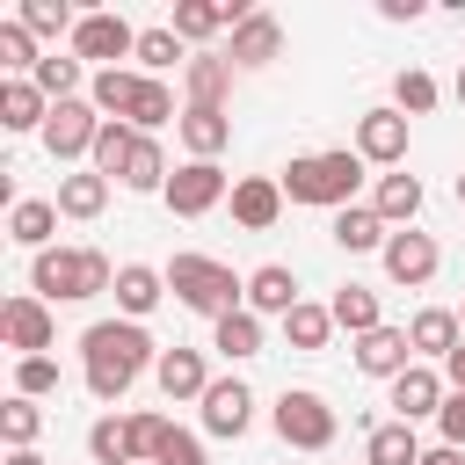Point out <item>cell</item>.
Wrapping results in <instances>:
<instances>
[{"instance_id": "obj_1", "label": "cell", "mask_w": 465, "mask_h": 465, "mask_svg": "<svg viewBox=\"0 0 465 465\" xmlns=\"http://www.w3.org/2000/svg\"><path fill=\"white\" fill-rule=\"evenodd\" d=\"M80 363H87L80 378H87L94 400H124L138 385V371L160 363V341L145 334V320H94L80 334Z\"/></svg>"}, {"instance_id": "obj_2", "label": "cell", "mask_w": 465, "mask_h": 465, "mask_svg": "<svg viewBox=\"0 0 465 465\" xmlns=\"http://www.w3.org/2000/svg\"><path fill=\"white\" fill-rule=\"evenodd\" d=\"M87 102L109 116V124H131V131H160V124H182V109H174V87L167 80H153V73H138V65H116V73H94L87 80Z\"/></svg>"}, {"instance_id": "obj_3", "label": "cell", "mask_w": 465, "mask_h": 465, "mask_svg": "<svg viewBox=\"0 0 465 465\" xmlns=\"http://www.w3.org/2000/svg\"><path fill=\"white\" fill-rule=\"evenodd\" d=\"M29 291L44 305H87V298L116 291V269L102 247H44V254H29Z\"/></svg>"}, {"instance_id": "obj_4", "label": "cell", "mask_w": 465, "mask_h": 465, "mask_svg": "<svg viewBox=\"0 0 465 465\" xmlns=\"http://www.w3.org/2000/svg\"><path fill=\"white\" fill-rule=\"evenodd\" d=\"M283 196L291 203H312V211H349L356 203V182H363V153H298L283 174Z\"/></svg>"}, {"instance_id": "obj_5", "label": "cell", "mask_w": 465, "mask_h": 465, "mask_svg": "<svg viewBox=\"0 0 465 465\" xmlns=\"http://www.w3.org/2000/svg\"><path fill=\"white\" fill-rule=\"evenodd\" d=\"M167 291H174L189 312H203V320H225V312L247 305V276H232V269L211 262V254H174V262H167Z\"/></svg>"}, {"instance_id": "obj_6", "label": "cell", "mask_w": 465, "mask_h": 465, "mask_svg": "<svg viewBox=\"0 0 465 465\" xmlns=\"http://www.w3.org/2000/svg\"><path fill=\"white\" fill-rule=\"evenodd\" d=\"M269 421H276V436H283L291 450H327V443H334V429H341V421H334V407H327L320 392H305V385H283Z\"/></svg>"}, {"instance_id": "obj_7", "label": "cell", "mask_w": 465, "mask_h": 465, "mask_svg": "<svg viewBox=\"0 0 465 465\" xmlns=\"http://www.w3.org/2000/svg\"><path fill=\"white\" fill-rule=\"evenodd\" d=\"M73 58L94 65V73H116V58H138V29H131L124 15H109V7H94V15H80V29H73Z\"/></svg>"}, {"instance_id": "obj_8", "label": "cell", "mask_w": 465, "mask_h": 465, "mask_svg": "<svg viewBox=\"0 0 465 465\" xmlns=\"http://www.w3.org/2000/svg\"><path fill=\"white\" fill-rule=\"evenodd\" d=\"M102 109L80 94V102H51V124H44V153L51 160H94V138H102Z\"/></svg>"}, {"instance_id": "obj_9", "label": "cell", "mask_w": 465, "mask_h": 465, "mask_svg": "<svg viewBox=\"0 0 465 465\" xmlns=\"http://www.w3.org/2000/svg\"><path fill=\"white\" fill-rule=\"evenodd\" d=\"M225 196H232V182H225L218 160H189V167H174V182H167V211H174V218H203V211H218Z\"/></svg>"}, {"instance_id": "obj_10", "label": "cell", "mask_w": 465, "mask_h": 465, "mask_svg": "<svg viewBox=\"0 0 465 465\" xmlns=\"http://www.w3.org/2000/svg\"><path fill=\"white\" fill-rule=\"evenodd\" d=\"M0 334H7L15 363H22V356H44V349L58 341V320H51V305H44L36 291H22V298H7V305H0Z\"/></svg>"}, {"instance_id": "obj_11", "label": "cell", "mask_w": 465, "mask_h": 465, "mask_svg": "<svg viewBox=\"0 0 465 465\" xmlns=\"http://www.w3.org/2000/svg\"><path fill=\"white\" fill-rule=\"evenodd\" d=\"M378 262H385V276H392L400 291H421V283L436 276V262H443V254H436V240H429V232H414V225H407V232H392V240H385V254H378Z\"/></svg>"}, {"instance_id": "obj_12", "label": "cell", "mask_w": 465, "mask_h": 465, "mask_svg": "<svg viewBox=\"0 0 465 465\" xmlns=\"http://www.w3.org/2000/svg\"><path fill=\"white\" fill-rule=\"evenodd\" d=\"M356 153L371 167H400L407 160V116L400 109H363L356 116Z\"/></svg>"}, {"instance_id": "obj_13", "label": "cell", "mask_w": 465, "mask_h": 465, "mask_svg": "<svg viewBox=\"0 0 465 465\" xmlns=\"http://www.w3.org/2000/svg\"><path fill=\"white\" fill-rule=\"evenodd\" d=\"M443 400H450V385H443V371H429V363H407V371L392 378V421L443 414Z\"/></svg>"}, {"instance_id": "obj_14", "label": "cell", "mask_w": 465, "mask_h": 465, "mask_svg": "<svg viewBox=\"0 0 465 465\" xmlns=\"http://www.w3.org/2000/svg\"><path fill=\"white\" fill-rule=\"evenodd\" d=\"M196 407H203V429L211 436H247V421H254V392L240 378H211V392Z\"/></svg>"}, {"instance_id": "obj_15", "label": "cell", "mask_w": 465, "mask_h": 465, "mask_svg": "<svg viewBox=\"0 0 465 465\" xmlns=\"http://www.w3.org/2000/svg\"><path fill=\"white\" fill-rule=\"evenodd\" d=\"M182 94H189V109H225V94H232V58L196 51V58L182 65Z\"/></svg>"}, {"instance_id": "obj_16", "label": "cell", "mask_w": 465, "mask_h": 465, "mask_svg": "<svg viewBox=\"0 0 465 465\" xmlns=\"http://www.w3.org/2000/svg\"><path fill=\"white\" fill-rule=\"evenodd\" d=\"M232 218H240L247 232H269V225L283 218V182H269V174H240V182H232Z\"/></svg>"}, {"instance_id": "obj_17", "label": "cell", "mask_w": 465, "mask_h": 465, "mask_svg": "<svg viewBox=\"0 0 465 465\" xmlns=\"http://www.w3.org/2000/svg\"><path fill=\"white\" fill-rule=\"evenodd\" d=\"M254 7H240V0H182L174 7V36L182 44H203V36H218V29H232V22H247Z\"/></svg>"}, {"instance_id": "obj_18", "label": "cell", "mask_w": 465, "mask_h": 465, "mask_svg": "<svg viewBox=\"0 0 465 465\" xmlns=\"http://www.w3.org/2000/svg\"><path fill=\"white\" fill-rule=\"evenodd\" d=\"M232 65H269V58H283V22L276 15H247V22H232V51H225Z\"/></svg>"}, {"instance_id": "obj_19", "label": "cell", "mask_w": 465, "mask_h": 465, "mask_svg": "<svg viewBox=\"0 0 465 465\" xmlns=\"http://www.w3.org/2000/svg\"><path fill=\"white\" fill-rule=\"evenodd\" d=\"M51 124V94L36 80H0V131H36L44 138Z\"/></svg>"}, {"instance_id": "obj_20", "label": "cell", "mask_w": 465, "mask_h": 465, "mask_svg": "<svg viewBox=\"0 0 465 465\" xmlns=\"http://www.w3.org/2000/svg\"><path fill=\"white\" fill-rule=\"evenodd\" d=\"M327 232H334V247H341V254H385V240H392V225H385L371 203L334 211V225H327Z\"/></svg>"}, {"instance_id": "obj_21", "label": "cell", "mask_w": 465, "mask_h": 465, "mask_svg": "<svg viewBox=\"0 0 465 465\" xmlns=\"http://www.w3.org/2000/svg\"><path fill=\"white\" fill-rule=\"evenodd\" d=\"M407 363H414L407 327H378V334H363V341H356V371H363V378H400Z\"/></svg>"}, {"instance_id": "obj_22", "label": "cell", "mask_w": 465, "mask_h": 465, "mask_svg": "<svg viewBox=\"0 0 465 465\" xmlns=\"http://www.w3.org/2000/svg\"><path fill=\"white\" fill-rule=\"evenodd\" d=\"M407 341H414V356H436V363H443V356L465 341V327H458L450 305H421V312L407 320Z\"/></svg>"}, {"instance_id": "obj_23", "label": "cell", "mask_w": 465, "mask_h": 465, "mask_svg": "<svg viewBox=\"0 0 465 465\" xmlns=\"http://www.w3.org/2000/svg\"><path fill=\"white\" fill-rule=\"evenodd\" d=\"M153 378H160V392H167V400H203V392H211V371H203V356H196V349H160Z\"/></svg>"}, {"instance_id": "obj_24", "label": "cell", "mask_w": 465, "mask_h": 465, "mask_svg": "<svg viewBox=\"0 0 465 465\" xmlns=\"http://www.w3.org/2000/svg\"><path fill=\"white\" fill-rule=\"evenodd\" d=\"M182 145H189V160H218L225 145H232V116L225 109H182Z\"/></svg>"}, {"instance_id": "obj_25", "label": "cell", "mask_w": 465, "mask_h": 465, "mask_svg": "<svg viewBox=\"0 0 465 465\" xmlns=\"http://www.w3.org/2000/svg\"><path fill=\"white\" fill-rule=\"evenodd\" d=\"M160 298H167V269H145V262H124V269H116V305H124V320H145Z\"/></svg>"}, {"instance_id": "obj_26", "label": "cell", "mask_w": 465, "mask_h": 465, "mask_svg": "<svg viewBox=\"0 0 465 465\" xmlns=\"http://www.w3.org/2000/svg\"><path fill=\"white\" fill-rule=\"evenodd\" d=\"M291 305H298V276H291L283 262H262V269L247 276V312H254V320H262V312H276V320H283Z\"/></svg>"}, {"instance_id": "obj_27", "label": "cell", "mask_w": 465, "mask_h": 465, "mask_svg": "<svg viewBox=\"0 0 465 465\" xmlns=\"http://www.w3.org/2000/svg\"><path fill=\"white\" fill-rule=\"evenodd\" d=\"M109 211V174L80 167V174H58V218H102Z\"/></svg>"}, {"instance_id": "obj_28", "label": "cell", "mask_w": 465, "mask_h": 465, "mask_svg": "<svg viewBox=\"0 0 465 465\" xmlns=\"http://www.w3.org/2000/svg\"><path fill=\"white\" fill-rule=\"evenodd\" d=\"M371 211H378L392 232H407V225L421 218V182H414V174H378V196H371Z\"/></svg>"}, {"instance_id": "obj_29", "label": "cell", "mask_w": 465, "mask_h": 465, "mask_svg": "<svg viewBox=\"0 0 465 465\" xmlns=\"http://www.w3.org/2000/svg\"><path fill=\"white\" fill-rule=\"evenodd\" d=\"M363 465H421L414 421H378V429L363 436Z\"/></svg>"}, {"instance_id": "obj_30", "label": "cell", "mask_w": 465, "mask_h": 465, "mask_svg": "<svg viewBox=\"0 0 465 465\" xmlns=\"http://www.w3.org/2000/svg\"><path fill=\"white\" fill-rule=\"evenodd\" d=\"M51 225H58V203H44V196H22V203L7 211V240H15V247H29V254H44V247H51Z\"/></svg>"}, {"instance_id": "obj_31", "label": "cell", "mask_w": 465, "mask_h": 465, "mask_svg": "<svg viewBox=\"0 0 465 465\" xmlns=\"http://www.w3.org/2000/svg\"><path fill=\"white\" fill-rule=\"evenodd\" d=\"M211 349L225 356V363H247V356H262V320L240 305V312H225V320H211Z\"/></svg>"}, {"instance_id": "obj_32", "label": "cell", "mask_w": 465, "mask_h": 465, "mask_svg": "<svg viewBox=\"0 0 465 465\" xmlns=\"http://www.w3.org/2000/svg\"><path fill=\"white\" fill-rule=\"evenodd\" d=\"M327 334H334V305H312V298H298L291 312H283V341L291 349H327Z\"/></svg>"}, {"instance_id": "obj_33", "label": "cell", "mask_w": 465, "mask_h": 465, "mask_svg": "<svg viewBox=\"0 0 465 465\" xmlns=\"http://www.w3.org/2000/svg\"><path fill=\"white\" fill-rule=\"evenodd\" d=\"M29 80H36V87H44L51 102H80L94 73H80V58H73V51H65V58H58V51H44V65H36Z\"/></svg>"}, {"instance_id": "obj_34", "label": "cell", "mask_w": 465, "mask_h": 465, "mask_svg": "<svg viewBox=\"0 0 465 465\" xmlns=\"http://www.w3.org/2000/svg\"><path fill=\"white\" fill-rule=\"evenodd\" d=\"M116 182H124V189H160V196H167V182H174V174H167L160 138H145V131H138V145H131V160H124V174H116Z\"/></svg>"}, {"instance_id": "obj_35", "label": "cell", "mask_w": 465, "mask_h": 465, "mask_svg": "<svg viewBox=\"0 0 465 465\" xmlns=\"http://www.w3.org/2000/svg\"><path fill=\"white\" fill-rule=\"evenodd\" d=\"M334 327H349L356 341H363V334H378V327H385V312H378V291H363V283H341V291H334Z\"/></svg>"}, {"instance_id": "obj_36", "label": "cell", "mask_w": 465, "mask_h": 465, "mask_svg": "<svg viewBox=\"0 0 465 465\" xmlns=\"http://www.w3.org/2000/svg\"><path fill=\"white\" fill-rule=\"evenodd\" d=\"M15 22H22L29 36H73V29H80V15H73L65 0H22Z\"/></svg>"}, {"instance_id": "obj_37", "label": "cell", "mask_w": 465, "mask_h": 465, "mask_svg": "<svg viewBox=\"0 0 465 465\" xmlns=\"http://www.w3.org/2000/svg\"><path fill=\"white\" fill-rule=\"evenodd\" d=\"M0 65H7V80H29V73L44 65V51H36V36H29V29L15 22V15L0 22Z\"/></svg>"}, {"instance_id": "obj_38", "label": "cell", "mask_w": 465, "mask_h": 465, "mask_svg": "<svg viewBox=\"0 0 465 465\" xmlns=\"http://www.w3.org/2000/svg\"><path fill=\"white\" fill-rule=\"evenodd\" d=\"M167 65H189L182 58V36H174V22H160V29H138V73H167Z\"/></svg>"}, {"instance_id": "obj_39", "label": "cell", "mask_w": 465, "mask_h": 465, "mask_svg": "<svg viewBox=\"0 0 465 465\" xmlns=\"http://www.w3.org/2000/svg\"><path fill=\"white\" fill-rule=\"evenodd\" d=\"M36 429H44V407L15 392V400L0 407V436H7V450H36Z\"/></svg>"}, {"instance_id": "obj_40", "label": "cell", "mask_w": 465, "mask_h": 465, "mask_svg": "<svg viewBox=\"0 0 465 465\" xmlns=\"http://www.w3.org/2000/svg\"><path fill=\"white\" fill-rule=\"evenodd\" d=\"M392 109H400V116H429V109H436V80H429L421 65H407V73L392 80Z\"/></svg>"}, {"instance_id": "obj_41", "label": "cell", "mask_w": 465, "mask_h": 465, "mask_svg": "<svg viewBox=\"0 0 465 465\" xmlns=\"http://www.w3.org/2000/svg\"><path fill=\"white\" fill-rule=\"evenodd\" d=\"M131 145H138V131L131 124H102V138H94V174H124V160H131Z\"/></svg>"}, {"instance_id": "obj_42", "label": "cell", "mask_w": 465, "mask_h": 465, "mask_svg": "<svg viewBox=\"0 0 465 465\" xmlns=\"http://www.w3.org/2000/svg\"><path fill=\"white\" fill-rule=\"evenodd\" d=\"M167 429H174L167 414H131V421H124V436H131V465H153L160 443H167Z\"/></svg>"}, {"instance_id": "obj_43", "label": "cell", "mask_w": 465, "mask_h": 465, "mask_svg": "<svg viewBox=\"0 0 465 465\" xmlns=\"http://www.w3.org/2000/svg\"><path fill=\"white\" fill-rule=\"evenodd\" d=\"M87 458H94V465H131V436H124L116 414H102V421L87 429Z\"/></svg>"}, {"instance_id": "obj_44", "label": "cell", "mask_w": 465, "mask_h": 465, "mask_svg": "<svg viewBox=\"0 0 465 465\" xmlns=\"http://www.w3.org/2000/svg\"><path fill=\"white\" fill-rule=\"evenodd\" d=\"M15 392H22V400L58 392V356H22V363H15Z\"/></svg>"}, {"instance_id": "obj_45", "label": "cell", "mask_w": 465, "mask_h": 465, "mask_svg": "<svg viewBox=\"0 0 465 465\" xmlns=\"http://www.w3.org/2000/svg\"><path fill=\"white\" fill-rule=\"evenodd\" d=\"M153 465H211V458H203V436L167 429V443H160V458H153Z\"/></svg>"}, {"instance_id": "obj_46", "label": "cell", "mask_w": 465, "mask_h": 465, "mask_svg": "<svg viewBox=\"0 0 465 465\" xmlns=\"http://www.w3.org/2000/svg\"><path fill=\"white\" fill-rule=\"evenodd\" d=\"M436 429H443V443H458V450H465V392H450V400H443Z\"/></svg>"}, {"instance_id": "obj_47", "label": "cell", "mask_w": 465, "mask_h": 465, "mask_svg": "<svg viewBox=\"0 0 465 465\" xmlns=\"http://www.w3.org/2000/svg\"><path fill=\"white\" fill-rule=\"evenodd\" d=\"M443 385H450V392H465V341L443 356Z\"/></svg>"}, {"instance_id": "obj_48", "label": "cell", "mask_w": 465, "mask_h": 465, "mask_svg": "<svg viewBox=\"0 0 465 465\" xmlns=\"http://www.w3.org/2000/svg\"><path fill=\"white\" fill-rule=\"evenodd\" d=\"M378 15H385V22H414V15H421V0H378Z\"/></svg>"}, {"instance_id": "obj_49", "label": "cell", "mask_w": 465, "mask_h": 465, "mask_svg": "<svg viewBox=\"0 0 465 465\" xmlns=\"http://www.w3.org/2000/svg\"><path fill=\"white\" fill-rule=\"evenodd\" d=\"M421 465H465V450L458 443H436V450H421Z\"/></svg>"}, {"instance_id": "obj_50", "label": "cell", "mask_w": 465, "mask_h": 465, "mask_svg": "<svg viewBox=\"0 0 465 465\" xmlns=\"http://www.w3.org/2000/svg\"><path fill=\"white\" fill-rule=\"evenodd\" d=\"M7 465H44V458L36 450H7Z\"/></svg>"}, {"instance_id": "obj_51", "label": "cell", "mask_w": 465, "mask_h": 465, "mask_svg": "<svg viewBox=\"0 0 465 465\" xmlns=\"http://www.w3.org/2000/svg\"><path fill=\"white\" fill-rule=\"evenodd\" d=\"M450 94H458V102H465V65H458V87H450Z\"/></svg>"}, {"instance_id": "obj_52", "label": "cell", "mask_w": 465, "mask_h": 465, "mask_svg": "<svg viewBox=\"0 0 465 465\" xmlns=\"http://www.w3.org/2000/svg\"><path fill=\"white\" fill-rule=\"evenodd\" d=\"M458 203H465V174H458Z\"/></svg>"}, {"instance_id": "obj_53", "label": "cell", "mask_w": 465, "mask_h": 465, "mask_svg": "<svg viewBox=\"0 0 465 465\" xmlns=\"http://www.w3.org/2000/svg\"><path fill=\"white\" fill-rule=\"evenodd\" d=\"M458 327H465V305H458Z\"/></svg>"}]
</instances>
